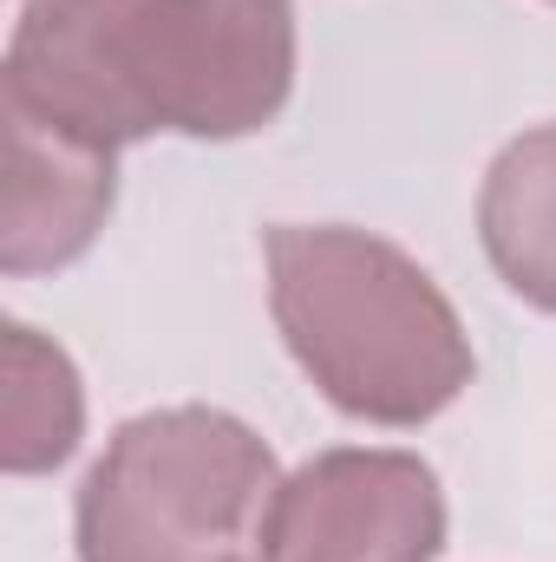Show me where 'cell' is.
<instances>
[{"label":"cell","mask_w":556,"mask_h":562,"mask_svg":"<svg viewBox=\"0 0 556 562\" xmlns=\"http://www.w3.org/2000/svg\"><path fill=\"white\" fill-rule=\"evenodd\" d=\"M7 105L86 144L249 138L294 92L288 0H26Z\"/></svg>","instance_id":"cell-1"},{"label":"cell","mask_w":556,"mask_h":562,"mask_svg":"<svg viewBox=\"0 0 556 562\" xmlns=\"http://www.w3.org/2000/svg\"><path fill=\"white\" fill-rule=\"evenodd\" d=\"M269 307L301 373L367 425H425L471 386V340L438 281L347 223L269 229Z\"/></svg>","instance_id":"cell-2"},{"label":"cell","mask_w":556,"mask_h":562,"mask_svg":"<svg viewBox=\"0 0 556 562\" xmlns=\"http://www.w3.org/2000/svg\"><path fill=\"white\" fill-rule=\"evenodd\" d=\"M276 491V451L243 419L138 413L79 484V562H263Z\"/></svg>","instance_id":"cell-3"},{"label":"cell","mask_w":556,"mask_h":562,"mask_svg":"<svg viewBox=\"0 0 556 562\" xmlns=\"http://www.w3.org/2000/svg\"><path fill=\"white\" fill-rule=\"evenodd\" d=\"M445 550V491L413 451L341 445L281 477L263 562H432Z\"/></svg>","instance_id":"cell-4"},{"label":"cell","mask_w":556,"mask_h":562,"mask_svg":"<svg viewBox=\"0 0 556 562\" xmlns=\"http://www.w3.org/2000/svg\"><path fill=\"white\" fill-rule=\"evenodd\" d=\"M119 150L53 132L7 105V223H0V269L40 276L66 269L92 249L119 196Z\"/></svg>","instance_id":"cell-5"},{"label":"cell","mask_w":556,"mask_h":562,"mask_svg":"<svg viewBox=\"0 0 556 562\" xmlns=\"http://www.w3.org/2000/svg\"><path fill=\"white\" fill-rule=\"evenodd\" d=\"M478 236L504 288L556 314V125L498 150L478 196Z\"/></svg>","instance_id":"cell-6"},{"label":"cell","mask_w":556,"mask_h":562,"mask_svg":"<svg viewBox=\"0 0 556 562\" xmlns=\"http://www.w3.org/2000/svg\"><path fill=\"white\" fill-rule=\"evenodd\" d=\"M7 353V438H0V464L13 477H40L53 464H66L79 451V431H86V393H79V373L73 360L40 340L33 327H7L0 340Z\"/></svg>","instance_id":"cell-7"}]
</instances>
